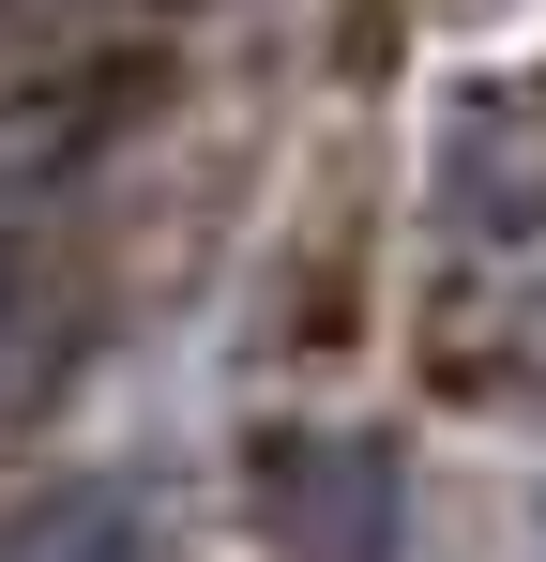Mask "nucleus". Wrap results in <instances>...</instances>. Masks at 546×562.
I'll return each mask as SVG.
<instances>
[{"label":"nucleus","mask_w":546,"mask_h":562,"mask_svg":"<svg viewBox=\"0 0 546 562\" xmlns=\"http://www.w3.org/2000/svg\"><path fill=\"white\" fill-rule=\"evenodd\" d=\"M259 532L273 562H395V457L334 441V426L259 441Z\"/></svg>","instance_id":"obj_1"}]
</instances>
